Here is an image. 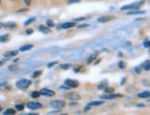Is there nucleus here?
Wrapping results in <instances>:
<instances>
[{
    "instance_id": "nucleus-1",
    "label": "nucleus",
    "mask_w": 150,
    "mask_h": 115,
    "mask_svg": "<svg viewBox=\"0 0 150 115\" xmlns=\"http://www.w3.org/2000/svg\"><path fill=\"white\" fill-rule=\"evenodd\" d=\"M31 84H32V81L30 79H21L16 82V87L20 89L25 90L30 87Z\"/></svg>"
},
{
    "instance_id": "nucleus-2",
    "label": "nucleus",
    "mask_w": 150,
    "mask_h": 115,
    "mask_svg": "<svg viewBox=\"0 0 150 115\" xmlns=\"http://www.w3.org/2000/svg\"><path fill=\"white\" fill-rule=\"evenodd\" d=\"M50 106L55 110H61L65 106V102L62 100H53L50 102Z\"/></svg>"
},
{
    "instance_id": "nucleus-3",
    "label": "nucleus",
    "mask_w": 150,
    "mask_h": 115,
    "mask_svg": "<svg viewBox=\"0 0 150 115\" xmlns=\"http://www.w3.org/2000/svg\"><path fill=\"white\" fill-rule=\"evenodd\" d=\"M65 98L70 100H81V96L76 92H69L65 95Z\"/></svg>"
},
{
    "instance_id": "nucleus-4",
    "label": "nucleus",
    "mask_w": 150,
    "mask_h": 115,
    "mask_svg": "<svg viewBox=\"0 0 150 115\" xmlns=\"http://www.w3.org/2000/svg\"><path fill=\"white\" fill-rule=\"evenodd\" d=\"M142 5V2L141 3H138V2H135V3H132V4H130V5H126L124 7H122V10H129V9H137L138 8L140 7Z\"/></svg>"
},
{
    "instance_id": "nucleus-5",
    "label": "nucleus",
    "mask_w": 150,
    "mask_h": 115,
    "mask_svg": "<svg viewBox=\"0 0 150 115\" xmlns=\"http://www.w3.org/2000/svg\"><path fill=\"white\" fill-rule=\"evenodd\" d=\"M65 85L68 86L69 88H72V89H76L79 87V82L77 80H73V79H67L65 80Z\"/></svg>"
},
{
    "instance_id": "nucleus-6",
    "label": "nucleus",
    "mask_w": 150,
    "mask_h": 115,
    "mask_svg": "<svg viewBox=\"0 0 150 115\" xmlns=\"http://www.w3.org/2000/svg\"><path fill=\"white\" fill-rule=\"evenodd\" d=\"M42 104L39 102H34V101H31L27 103V108L31 109V110H38V109L42 108Z\"/></svg>"
},
{
    "instance_id": "nucleus-7",
    "label": "nucleus",
    "mask_w": 150,
    "mask_h": 115,
    "mask_svg": "<svg viewBox=\"0 0 150 115\" xmlns=\"http://www.w3.org/2000/svg\"><path fill=\"white\" fill-rule=\"evenodd\" d=\"M122 95L120 94H108V95H102L100 96L101 99H105V100H114V99H117V98H122Z\"/></svg>"
},
{
    "instance_id": "nucleus-8",
    "label": "nucleus",
    "mask_w": 150,
    "mask_h": 115,
    "mask_svg": "<svg viewBox=\"0 0 150 115\" xmlns=\"http://www.w3.org/2000/svg\"><path fill=\"white\" fill-rule=\"evenodd\" d=\"M40 94L44 95V96L52 97L55 95V91L51 90V89H42V90H40Z\"/></svg>"
},
{
    "instance_id": "nucleus-9",
    "label": "nucleus",
    "mask_w": 150,
    "mask_h": 115,
    "mask_svg": "<svg viewBox=\"0 0 150 115\" xmlns=\"http://www.w3.org/2000/svg\"><path fill=\"white\" fill-rule=\"evenodd\" d=\"M113 20V17L111 16H103V17H100V18L97 20H98V22H108V21H110Z\"/></svg>"
},
{
    "instance_id": "nucleus-10",
    "label": "nucleus",
    "mask_w": 150,
    "mask_h": 115,
    "mask_svg": "<svg viewBox=\"0 0 150 115\" xmlns=\"http://www.w3.org/2000/svg\"><path fill=\"white\" fill-rule=\"evenodd\" d=\"M39 31L41 32H43V33H45V34H47V33L51 32L50 30H49V28L47 27V26H45V25H40L39 26Z\"/></svg>"
},
{
    "instance_id": "nucleus-11",
    "label": "nucleus",
    "mask_w": 150,
    "mask_h": 115,
    "mask_svg": "<svg viewBox=\"0 0 150 115\" xmlns=\"http://www.w3.org/2000/svg\"><path fill=\"white\" fill-rule=\"evenodd\" d=\"M103 101H93V102H90L88 104V107L85 108V111H87L88 109H90L92 106H99V105H102L103 104Z\"/></svg>"
},
{
    "instance_id": "nucleus-12",
    "label": "nucleus",
    "mask_w": 150,
    "mask_h": 115,
    "mask_svg": "<svg viewBox=\"0 0 150 115\" xmlns=\"http://www.w3.org/2000/svg\"><path fill=\"white\" fill-rule=\"evenodd\" d=\"M74 25H75L74 22H66V23H64V24H62L61 27L63 29H70V28L74 27Z\"/></svg>"
},
{
    "instance_id": "nucleus-13",
    "label": "nucleus",
    "mask_w": 150,
    "mask_h": 115,
    "mask_svg": "<svg viewBox=\"0 0 150 115\" xmlns=\"http://www.w3.org/2000/svg\"><path fill=\"white\" fill-rule=\"evenodd\" d=\"M33 46L32 44H27V45H24V46H21L20 48V51L21 52H25V51H28V50H31Z\"/></svg>"
},
{
    "instance_id": "nucleus-14",
    "label": "nucleus",
    "mask_w": 150,
    "mask_h": 115,
    "mask_svg": "<svg viewBox=\"0 0 150 115\" xmlns=\"http://www.w3.org/2000/svg\"><path fill=\"white\" fill-rule=\"evenodd\" d=\"M149 91H144L142 93H139L138 94V97L141 98V99H146V98L149 97Z\"/></svg>"
},
{
    "instance_id": "nucleus-15",
    "label": "nucleus",
    "mask_w": 150,
    "mask_h": 115,
    "mask_svg": "<svg viewBox=\"0 0 150 115\" xmlns=\"http://www.w3.org/2000/svg\"><path fill=\"white\" fill-rule=\"evenodd\" d=\"M17 54H18V51H10V52H8V53H6V54H5V56H6V57L15 56Z\"/></svg>"
},
{
    "instance_id": "nucleus-16",
    "label": "nucleus",
    "mask_w": 150,
    "mask_h": 115,
    "mask_svg": "<svg viewBox=\"0 0 150 115\" xmlns=\"http://www.w3.org/2000/svg\"><path fill=\"white\" fill-rule=\"evenodd\" d=\"M15 113H16V111L13 110V109H8V110L4 112L5 115H9V114H12V115H13V114H15Z\"/></svg>"
},
{
    "instance_id": "nucleus-17",
    "label": "nucleus",
    "mask_w": 150,
    "mask_h": 115,
    "mask_svg": "<svg viewBox=\"0 0 150 115\" xmlns=\"http://www.w3.org/2000/svg\"><path fill=\"white\" fill-rule=\"evenodd\" d=\"M143 67H144V69H145V70H146V71L149 70L150 66H149V61H148V60L144 63V64H143Z\"/></svg>"
},
{
    "instance_id": "nucleus-18",
    "label": "nucleus",
    "mask_w": 150,
    "mask_h": 115,
    "mask_svg": "<svg viewBox=\"0 0 150 115\" xmlns=\"http://www.w3.org/2000/svg\"><path fill=\"white\" fill-rule=\"evenodd\" d=\"M8 40V35L7 34V35H3V36H0V42H2V43H4V42H7Z\"/></svg>"
},
{
    "instance_id": "nucleus-19",
    "label": "nucleus",
    "mask_w": 150,
    "mask_h": 115,
    "mask_svg": "<svg viewBox=\"0 0 150 115\" xmlns=\"http://www.w3.org/2000/svg\"><path fill=\"white\" fill-rule=\"evenodd\" d=\"M96 58V54H92V55L89 57V58H88V60H87L88 64H91V63L93 62Z\"/></svg>"
},
{
    "instance_id": "nucleus-20",
    "label": "nucleus",
    "mask_w": 150,
    "mask_h": 115,
    "mask_svg": "<svg viewBox=\"0 0 150 115\" xmlns=\"http://www.w3.org/2000/svg\"><path fill=\"white\" fill-rule=\"evenodd\" d=\"M40 95V92H38V91H34V92H33V93L31 94V97L32 98H33V99H35V98H38Z\"/></svg>"
},
{
    "instance_id": "nucleus-21",
    "label": "nucleus",
    "mask_w": 150,
    "mask_h": 115,
    "mask_svg": "<svg viewBox=\"0 0 150 115\" xmlns=\"http://www.w3.org/2000/svg\"><path fill=\"white\" fill-rule=\"evenodd\" d=\"M42 75V71L39 70V71H35L33 74V77H38L39 76H41Z\"/></svg>"
},
{
    "instance_id": "nucleus-22",
    "label": "nucleus",
    "mask_w": 150,
    "mask_h": 115,
    "mask_svg": "<svg viewBox=\"0 0 150 115\" xmlns=\"http://www.w3.org/2000/svg\"><path fill=\"white\" fill-rule=\"evenodd\" d=\"M145 13V11H131L128 14L129 15H135V14H144Z\"/></svg>"
},
{
    "instance_id": "nucleus-23",
    "label": "nucleus",
    "mask_w": 150,
    "mask_h": 115,
    "mask_svg": "<svg viewBox=\"0 0 150 115\" xmlns=\"http://www.w3.org/2000/svg\"><path fill=\"white\" fill-rule=\"evenodd\" d=\"M16 109L18 111H22L24 109V105L23 104H17L16 105Z\"/></svg>"
},
{
    "instance_id": "nucleus-24",
    "label": "nucleus",
    "mask_w": 150,
    "mask_h": 115,
    "mask_svg": "<svg viewBox=\"0 0 150 115\" xmlns=\"http://www.w3.org/2000/svg\"><path fill=\"white\" fill-rule=\"evenodd\" d=\"M34 20H35V18H31V19H29V20L24 23V25H29V24H30V23L33 22Z\"/></svg>"
},
{
    "instance_id": "nucleus-25",
    "label": "nucleus",
    "mask_w": 150,
    "mask_h": 115,
    "mask_svg": "<svg viewBox=\"0 0 150 115\" xmlns=\"http://www.w3.org/2000/svg\"><path fill=\"white\" fill-rule=\"evenodd\" d=\"M47 25L48 26V27H54V25H55V23L53 22V20H47Z\"/></svg>"
},
{
    "instance_id": "nucleus-26",
    "label": "nucleus",
    "mask_w": 150,
    "mask_h": 115,
    "mask_svg": "<svg viewBox=\"0 0 150 115\" xmlns=\"http://www.w3.org/2000/svg\"><path fill=\"white\" fill-rule=\"evenodd\" d=\"M81 0H69L68 4H74V3H80Z\"/></svg>"
},
{
    "instance_id": "nucleus-27",
    "label": "nucleus",
    "mask_w": 150,
    "mask_h": 115,
    "mask_svg": "<svg viewBox=\"0 0 150 115\" xmlns=\"http://www.w3.org/2000/svg\"><path fill=\"white\" fill-rule=\"evenodd\" d=\"M60 67L62 69H65V70H66V69H69L71 67V65H60Z\"/></svg>"
},
{
    "instance_id": "nucleus-28",
    "label": "nucleus",
    "mask_w": 150,
    "mask_h": 115,
    "mask_svg": "<svg viewBox=\"0 0 150 115\" xmlns=\"http://www.w3.org/2000/svg\"><path fill=\"white\" fill-rule=\"evenodd\" d=\"M119 66H120V68H125L126 67V64H125L124 62H120Z\"/></svg>"
},
{
    "instance_id": "nucleus-29",
    "label": "nucleus",
    "mask_w": 150,
    "mask_h": 115,
    "mask_svg": "<svg viewBox=\"0 0 150 115\" xmlns=\"http://www.w3.org/2000/svg\"><path fill=\"white\" fill-rule=\"evenodd\" d=\"M114 89H112V88H107V89H105V91L107 92V93H111V92L113 91Z\"/></svg>"
},
{
    "instance_id": "nucleus-30",
    "label": "nucleus",
    "mask_w": 150,
    "mask_h": 115,
    "mask_svg": "<svg viewBox=\"0 0 150 115\" xmlns=\"http://www.w3.org/2000/svg\"><path fill=\"white\" fill-rule=\"evenodd\" d=\"M33 32V29H28V30H26V34L27 35H30V34H32Z\"/></svg>"
},
{
    "instance_id": "nucleus-31",
    "label": "nucleus",
    "mask_w": 150,
    "mask_h": 115,
    "mask_svg": "<svg viewBox=\"0 0 150 115\" xmlns=\"http://www.w3.org/2000/svg\"><path fill=\"white\" fill-rule=\"evenodd\" d=\"M23 2L26 6H30L32 3V0H23Z\"/></svg>"
},
{
    "instance_id": "nucleus-32",
    "label": "nucleus",
    "mask_w": 150,
    "mask_h": 115,
    "mask_svg": "<svg viewBox=\"0 0 150 115\" xmlns=\"http://www.w3.org/2000/svg\"><path fill=\"white\" fill-rule=\"evenodd\" d=\"M144 45H145V47L149 48V41H148V40H146V42L144 43Z\"/></svg>"
},
{
    "instance_id": "nucleus-33",
    "label": "nucleus",
    "mask_w": 150,
    "mask_h": 115,
    "mask_svg": "<svg viewBox=\"0 0 150 115\" xmlns=\"http://www.w3.org/2000/svg\"><path fill=\"white\" fill-rule=\"evenodd\" d=\"M104 87H105V85H104V84H101V85L98 86V87H97V89H103Z\"/></svg>"
},
{
    "instance_id": "nucleus-34",
    "label": "nucleus",
    "mask_w": 150,
    "mask_h": 115,
    "mask_svg": "<svg viewBox=\"0 0 150 115\" xmlns=\"http://www.w3.org/2000/svg\"><path fill=\"white\" fill-rule=\"evenodd\" d=\"M54 65H57V62H53V63H51V64H49L47 66H48V67H51V66H53Z\"/></svg>"
},
{
    "instance_id": "nucleus-35",
    "label": "nucleus",
    "mask_w": 150,
    "mask_h": 115,
    "mask_svg": "<svg viewBox=\"0 0 150 115\" xmlns=\"http://www.w3.org/2000/svg\"><path fill=\"white\" fill-rule=\"evenodd\" d=\"M85 27H88V25L87 24H83L82 26H79L78 28H85Z\"/></svg>"
},
{
    "instance_id": "nucleus-36",
    "label": "nucleus",
    "mask_w": 150,
    "mask_h": 115,
    "mask_svg": "<svg viewBox=\"0 0 150 115\" xmlns=\"http://www.w3.org/2000/svg\"><path fill=\"white\" fill-rule=\"evenodd\" d=\"M135 69H136V70H135L136 72H138V73H140V72H141V70H140V68H139V67H136Z\"/></svg>"
},
{
    "instance_id": "nucleus-37",
    "label": "nucleus",
    "mask_w": 150,
    "mask_h": 115,
    "mask_svg": "<svg viewBox=\"0 0 150 115\" xmlns=\"http://www.w3.org/2000/svg\"><path fill=\"white\" fill-rule=\"evenodd\" d=\"M84 20V18H81V19H76L75 20H77V21H79V20Z\"/></svg>"
},
{
    "instance_id": "nucleus-38",
    "label": "nucleus",
    "mask_w": 150,
    "mask_h": 115,
    "mask_svg": "<svg viewBox=\"0 0 150 115\" xmlns=\"http://www.w3.org/2000/svg\"><path fill=\"white\" fill-rule=\"evenodd\" d=\"M2 66V62L1 61H0V66Z\"/></svg>"
},
{
    "instance_id": "nucleus-39",
    "label": "nucleus",
    "mask_w": 150,
    "mask_h": 115,
    "mask_svg": "<svg viewBox=\"0 0 150 115\" xmlns=\"http://www.w3.org/2000/svg\"><path fill=\"white\" fill-rule=\"evenodd\" d=\"M0 4H1V0H0Z\"/></svg>"
},
{
    "instance_id": "nucleus-40",
    "label": "nucleus",
    "mask_w": 150,
    "mask_h": 115,
    "mask_svg": "<svg viewBox=\"0 0 150 115\" xmlns=\"http://www.w3.org/2000/svg\"><path fill=\"white\" fill-rule=\"evenodd\" d=\"M0 111H1V108H0Z\"/></svg>"
},
{
    "instance_id": "nucleus-41",
    "label": "nucleus",
    "mask_w": 150,
    "mask_h": 115,
    "mask_svg": "<svg viewBox=\"0 0 150 115\" xmlns=\"http://www.w3.org/2000/svg\"><path fill=\"white\" fill-rule=\"evenodd\" d=\"M11 1H14V0H11Z\"/></svg>"
}]
</instances>
